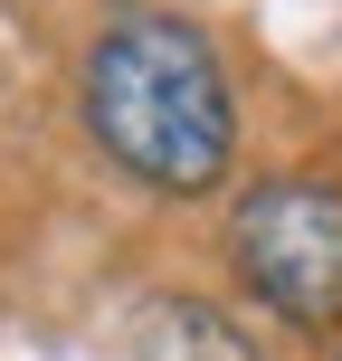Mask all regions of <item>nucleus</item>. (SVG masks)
Here are the masks:
<instances>
[{"mask_svg":"<svg viewBox=\"0 0 342 361\" xmlns=\"http://www.w3.org/2000/svg\"><path fill=\"white\" fill-rule=\"evenodd\" d=\"M76 105H86V133L105 143V162H124L152 190L190 200L228 171V143H238L228 76L190 19H114L86 48Z\"/></svg>","mask_w":342,"mask_h":361,"instance_id":"f257e3e1","label":"nucleus"},{"mask_svg":"<svg viewBox=\"0 0 342 361\" xmlns=\"http://www.w3.org/2000/svg\"><path fill=\"white\" fill-rule=\"evenodd\" d=\"M143 324H152V361H257L209 305H190V295H181V305H152Z\"/></svg>","mask_w":342,"mask_h":361,"instance_id":"7ed1b4c3","label":"nucleus"},{"mask_svg":"<svg viewBox=\"0 0 342 361\" xmlns=\"http://www.w3.org/2000/svg\"><path fill=\"white\" fill-rule=\"evenodd\" d=\"M228 257L286 324L333 333L342 324V180L276 171L228 209Z\"/></svg>","mask_w":342,"mask_h":361,"instance_id":"f03ea898","label":"nucleus"}]
</instances>
